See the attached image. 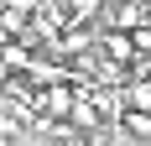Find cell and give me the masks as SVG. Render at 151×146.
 <instances>
[{"label":"cell","mask_w":151,"mask_h":146,"mask_svg":"<svg viewBox=\"0 0 151 146\" xmlns=\"http://www.w3.org/2000/svg\"><path fill=\"white\" fill-rule=\"evenodd\" d=\"M120 104H125V110H146V115H151V78H125Z\"/></svg>","instance_id":"6da1fadb"},{"label":"cell","mask_w":151,"mask_h":146,"mask_svg":"<svg viewBox=\"0 0 151 146\" xmlns=\"http://www.w3.org/2000/svg\"><path fill=\"white\" fill-rule=\"evenodd\" d=\"M5 11L21 16V21H37V16H42V0H5Z\"/></svg>","instance_id":"3957f363"},{"label":"cell","mask_w":151,"mask_h":146,"mask_svg":"<svg viewBox=\"0 0 151 146\" xmlns=\"http://www.w3.org/2000/svg\"><path fill=\"white\" fill-rule=\"evenodd\" d=\"M11 78H16V73H11V68H5V58H0V84L11 89Z\"/></svg>","instance_id":"277c9868"},{"label":"cell","mask_w":151,"mask_h":146,"mask_svg":"<svg viewBox=\"0 0 151 146\" xmlns=\"http://www.w3.org/2000/svg\"><path fill=\"white\" fill-rule=\"evenodd\" d=\"M120 131L136 136V141H151V115H146V110H125V115H120Z\"/></svg>","instance_id":"7a4b0ae2"}]
</instances>
